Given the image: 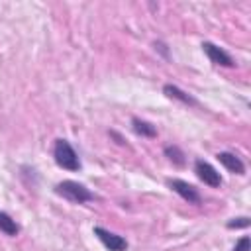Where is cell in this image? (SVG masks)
Returning a JSON list of instances; mask_svg holds the SVG:
<instances>
[{"instance_id":"6da1fadb","label":"cell","mask_w":251,"mask_h":251,"mask_svg":"<svg viewBox=\"0 0 251 251\" xmlns=\"http://www.w3.org/2000/svg\"><path fill=\"white\" fill-rule=\"evenodd\" d=\"M55 192H57L59 196L67 198V200L73 202V204H84V202L94 200V194H92L84 184H80V182H76V180H63V182H59V184L55 186Z\"/></svg>"},{"instance_id":"7a4b0ae2","label":"cell","mask_w":251,"mask_h":251,"mask_svg":"<svg viewBox=\"0 0 251 251\" xmlns=\"http://www.w3.org/2000/svg\"><path fill=\"white\" fill-rule=\"evenodd\" d=\"M53 157H55V163L65 171H78L80 169L78 155H76V151L73 149V145L67 139H57L55 141Z\"/></svg>"},{"instance_id":"3957f363","label":"cell","mask_w":251,"mask_h":251,"mask_svg":"<svg viewBox=\"0 0 251 251\" xmlns=\"http://www.w3.org/2000/svg\"><path fill=\"white\" fill-rule=\"evenodd\" d=\"M167 184H169V188H171V190H175V192H176L182 200H186L188 204L200 206L202 198H200L198 190H196L192 184H188L186 180H180V178H169V180H167Z\"/></svg>"},{"instance_id":"277c9868","label":"cell","mask_w":251,"mask_h":251,"mask_svg":"<svg viewBox=\"0 0 251 251\" xmlns=\"http://www.w3.org/2000/svg\"><path fill=\"white\" fill-rule=\"evenodd\" d=\"M94 235L102 241V245H104L108 251H126V249H127V241H126L122 235H118V233H114V231H110V229H106V227L96 226V227H94Z\"/></svg>"},{"instance_id":"5b68a950","label":"cell","mask_w":251,"mask_h":251,"mask_svg":"<svg viewBox=\"0 0 251 251\" xmlns=\"http://www.w3.org/2000/svg\"><path fill=\"white\" fill-rule=\"evenodd\" d=\"M194 173H196V176H198L204 184H208V186H212V188H218V186L222 184L220 173H218L210 163H206V161H202V159H198V161L194 163Z\"/></svg>"},{"instance_id":"8992f818","label":"cell","mask_w":251,"mask_h":251,"mask_svg":"<svg viewBox=\"0 0 251 251\" xmlns=\"http://www.w3.org/2000/svg\"><path fill=\"white\" fill-rule=\"evenodd\" d=\"M202 49H204V53L210 57V61L214 65H220V67H233L235 65V61L231 59L229 53H226L222 47H218V45H214L210 41H204L202 43Z\"/></svg>"},{"instance_id":"52a82bcc","label":"cell","mask_w":251,"mask_h":251,"mask_svg":"<svg viewBox=\"0 0 251 251\" xmlns=\"http://www.w3.org/2000/svg\"><path fill=\"white\" fill-rule=\"evenodd\" d=\"M216 159H218L229 173H233V175H243V173H245V165H243V161H241L237 155L229 153V151H220V153L216 155Z\"/></svg>"},{"instance_id":"ba28073f","label":"cell","mask_w":251,"mask_h":251,"mask_svg":"<svg viewBox=\"0 0 251 251\" xmlns=\"http://www.w3.org/2000/svg\"><path fill=\"white\" fill-rule=\"evenodd\" d=\"M163 92H165L169 98H175V100L182 102L184 106H198V102H196L190 94H186L184 90H180V88L175 86V84H165V86H163Z\"/></svg>"},{"instance_id":"9c48e42d","label":"cell","mask_w":251,"mask_h":251,"mask_svg":"<svg viewBox=\"0 0 251 251\" xmlns=\"http://www.w3.org/2000/svg\"><path fill=\"white\" fill-rule=\"evenodd\" d=\"M0 231L10 235V237H16L20 233V226L16 224V220L10 214L2 212V210H0Z\"/></svg>"},{"instance_id":"30bf717a","label":"cell","mask_w":251,"mask_h":251,"mask_svg":"<svg viewBox=\"0 0 251 251\" xmlns=\"http://www.w3.org/2000/svg\"><path fill=\"white\" fill-rule=\"evenodd\" d=\"M131 126H133V131L141 137H157V129L155 126H151L149 122L145 120H139V118H131Z\"/></svg>"},{"instance_id":"8fae6325","label":"cell","mask_w":251,"mask_h":251,"mask_svg":"<svg viewBox=\"0 0 251 251\" xmlns=\"http://www.w3.org/2000/svg\"><path fill=\"white\" fill-rule=\"evenodd\" d=\"M165 155L169 157V161H171L173 165H176V167H182V165H184V153H182L176 145H167V147H165Z\"/></svg>"},{"instance_id":"7c38bea8","label":"cell","mask_w":251,"mask_h":251,"mask_svg":"<svg viewBox=\"0 0 251 251\" xmlns=\"http://www.w3.org/2000/svg\"><path fill=\"white\" fill-rule=\"evenodd\" d=\"M233 251H251V239H249V235H243V237L235 243Z\"/></svg>"},{"instance_id":"4fadbf2b","label":"cell","mask_w":251,"mask_h":251,"mask_svg":"<svg viewBox=\"0 0 251 251\" xmlns=\"http://www.w3.org/2000/svg\"><path fill=\"white\" fill-rule=\"evenodd\" d=\"M249 226V218H235L231 222H227L229 229H237V227H247Z\"/></svg>"},{"instance_id":"5bb4252c","label":"cell","mask_w":251,"mask_h":251,"mask_svg":"<svg viewBox=\"0 0 251 251\" xmlns=\"http://www.w3.org/2000/svg\"><path fill=\"white\" fill-rule=\"evenodd\" d=\"M155 49H159V51H161L165 57H169V53H167V45H165L163 41H157V43H155Z\"/></svg>"}]
</instances>
